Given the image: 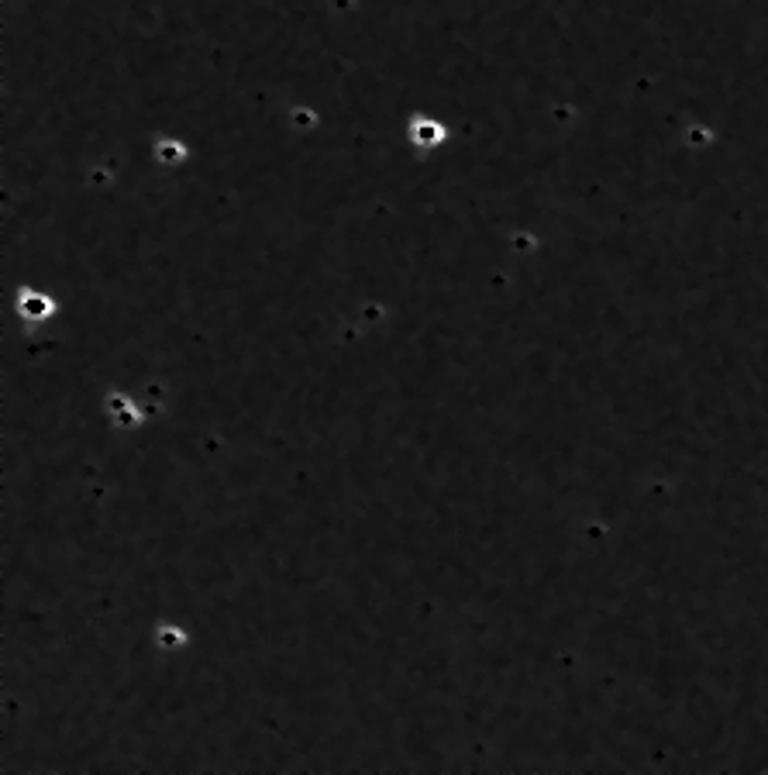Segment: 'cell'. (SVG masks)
Segmentation results:
<instances>
[{
    "instance_id": "1",
    "label": "cell",
    "mask_w": 768,
    "mask_h": 775,
    "mask_svg": "<svg viewBox=\"0 0 768 775\" xmlns=\"http://www.w3.org/2000/svg\"><path fill=\"white\" fill-rule=\"evenodd\" d=\"M414 142H421V145L441 142V128H438V124H427V121H421V124H417V138H414Z\"/></svg>"
}]
</instances>
